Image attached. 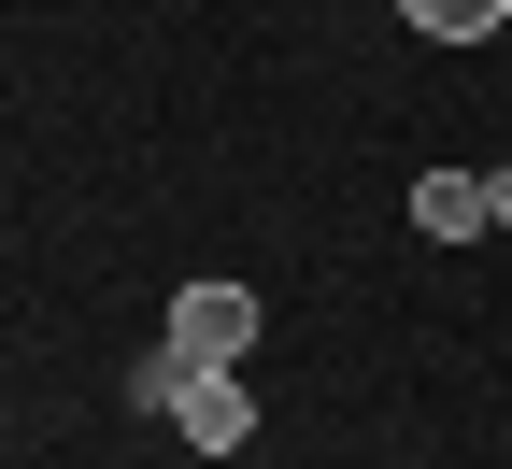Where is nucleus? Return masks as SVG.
Masks as SVG:
<instances>
[{
	"mask_svg": "<svg viewBox=\"0 0 512 469\" xmlns=\"http://www.w3.org/2000/svg\"><path fill=\"white\" fill-rule=\"evenodd\" d=\"M185 370H200V356H185V342H157L143 370H128V398H143V413H171V398H185Z\"/></svg>",
	"mask_w": 512,
	"mask_h": 469,
	"instance_id": "5",
	"label": "nucleus"
},
{
	"mask_svg": "<svg viewBox=\"0 0 512 469\" xmlns=\"http://www.w3.org/2000/svg\"><path fill=\"white\" fill-rule=\"evenodd\" d=\"M399 15H413L427 43H498V15H512V0H399Z\"/></svg>",
	"mask_w": 512,
	"mask_h": 469,
	"instance_id": "4",
	"label": "nucleus"
},
{
	"mask_svg": "<svg viewBox=\"0 0 512 469\" xmlns=\"http://www.w3.org/2000/svg\"><path fill=\"white\" fill-rule=\"evenodd\" d=\"M171 427H185V455H242V441H256V398H242V370H185Z\"/></svg>",
	"mask_w": 512,
	"mask_h": 469,
	"instance_id": "1",
	"label": "nucleus"
},
{
	"mask_svg": "<svg viewBox=\"0 0 512 469\" xmlns=\"http://www.w3.org/2000/svg\"><path fill=\"white\" fill-rule=\"evenodd\" d=\"M484 228H512V171H484Z\"/></svg>",
	"mask_w": 512,
	"mask_h": 469,
	"instance_id": "6",
	"label": "nucleus"
},
{
	"mask_svg": "<svg viewBox=\"0 0 512 469\" xmlns=\"http://www.w3.org/2000/svg\"><path fill=\"white\" fill-rule=\"evenodd\" d=\"M413 228L427 242H484V171H427L413 185Z\"/></svg>",
	"mask_w": 512,
	"mask_h": 469,
	"instance_id": "3",
	"label": "nucleus"
},
{
	"mask_svg": "<svg viewBox=\"0 0 512 469\" xmlns=\"http://www.w3.org/2000/svg\"><path fill=\"white\" fill-rule=\"evenodd\" d=\"M171 342L200 356V370H228V356L256 342V285H185V299H171Z\"/></svg>",
	"mask_w": 512,
	"mask_h": 469,
	"instance_id": "2",
	"label": "nucleus"
}]
</instances>
